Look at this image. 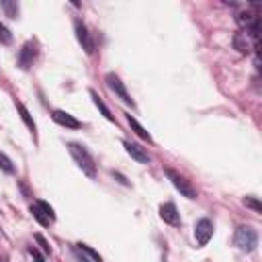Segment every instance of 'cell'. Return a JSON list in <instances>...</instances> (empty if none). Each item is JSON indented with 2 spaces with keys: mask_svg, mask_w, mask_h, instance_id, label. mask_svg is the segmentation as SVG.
I'll return each instance as SVG.
<instances>
[{
  "mask_svg": "<svg viewBox=\"0 0 262 262\" xmlns=\"http://www.w3.org/2000/svg\"><path fill=\"white\" fill-rule=\"evenodd\" d=\"M78 262H88V258H86V256H82V254H78Z\"/></svg>",
  "mask_w": 262,
  "mask_h": 262,
  "instance_id": "26",
  "label": "cell"
},
{
  "mask_svg": "<svg viewBox=\"0 0 262 262\" xmlns=\"http://www.w3.org/2000/svg\"><path fill=\"white\" fill-rule=\"evenodd\" d=\"M125 119H127V123H129V127L131 129H133L135 131V135L137 137H142L144 139V142H147V144H154V137L152 135H149V131H146L142 125H139L137 123V119L135 117H131V115H125Z\"/></svg>",
  "mask_w": 262,
  "mask_h": 262,
  "instance_id": "13",
  "label": "cell"
},
{
  "mask_svg": "<svg viewBox=\"0 0 262 262\" xmlns=\"http://www.w3.org/2000/svg\"><path fill=\"white\" fill-rule=\"evenodd\" d=\"M35 58H37V45L33 41H27L21 48V51H18V60H16L18 68H21V70H29L33 66V62H35Z\"/></svg>",
  "mask_w": 262,
  "mask_h": 262,
  "instance_id": "7",
  "label": "cell"
},
{
  "mask_svg": "<svg viewBox=\"0 0 262 262\" xmlns=\"http://www.w3.org/2000/svg\"><path fill=\"white\" fill-rule=\"evenodd\" d=\"M254 15H252V13H240L238 16H236V21L242 25V27H246V29H248V27L252 25V23H254Z\"/></svg>",
  "mask_w": 262,
  "mask_h": 262,
  "instance_id": "21",
  "label": "cell"
},
{
  "mask_svg": "<svg viewBox=\"0 0 262 262\" xmlns=\"http://www.w3.org/2000/svg\"><path fill=\"white\" fill-rule=\"evenodd\" d=\"M111 174H113V176H115V179H117V180H119L121 184H123V186H129V180H127V179H125V176H123V174H121V172L113 170V172H111Z\"/></svg>",
  "mask_w": 262,
  "mask_h": 262,
  "instance_id": "25",
  "label": "cell"
},
{
  "mask_svg": "<svg viewBox=\"0 0 262 262\" xmlns=\"http://www.w3.org/2000/svg\"><path fill=\"white\" fill-rule=\"evenodd\" d=\"M123 147H125V152H127L131 158H133L135 162H139V164H149V162H152V156H149V154H147V149H144L139 144L125 139V142H123Z\"/></svg>",
  "mask_w": 262,
  "mask_h": 262,
  "instance_id": "8",
  "label": "cell"
},
{
  "mask_svg": "<svg viewBox=\"0 0 262 262\" xmlns=\"http://www.w3.org/2000/svg\"><path fill=\"white\" fill-rule=\"evenodd\" d=\"M29 252H31V256H33V262H45V258L41 256V252L39 250H37V248H29Z\"/></svg>",
  "mask_w": 262,
  "mask_h": 262,
  "instance_id": "24",
  "label": "cell"
},
{
  "mask_svg": "<svg viewBox=\"0 0 262 262\" xmlns=\"http://www.w3.org/2000/svg\"><path fill=\"white\" fill-rule=\"evenodd\" d=\"M233 244H236L242 252H246V254H252V252L256 250L258 246V233L254 228L250 226H240L233 233Z\"/></svg>",
  "mask_w": 262,
  "mask_h": 262,
  "instance_id": "2",
  "label": "cell"
},
{
  "mask_svg": "<svg viewBox=\"0 0 262 262\" xmlns=\"http://www.w3.org/2000/svg\"><path fill=\"white\" fill-rule=\"evenodd\" d=\"M74 33H76V39H78V43L82 45V49L86 51V55L95 53V41H92V37H90V33H88V27L84 25L80 18H76V21H74Z\"/></svg>",
  "mask_w": 262,
  "mask_h": 262,
  "instance_id": "5",
  "label": "cell"
},
{
  "mask_svg": "<svg viewBox=\"0 0 262 262\" xmlns=\"http://www.w3.org/2000/svg\"><path fill=\"white\" fill-rule=\"evenodd\" d=\"M231 43H233V49H238V53H242V55H248V53L252 51L248 37H246V33H242V31L233 33V39H231Z\"/></svg>",
  "mask_w": 262,
  "mask_h": 262,
  "instance_id": "11",
  "label": "cell"
},
{
  "mask_svg": "<svg viewBox=\"0 0 262 262\" xmlns=\"http://www.w3.org/2000/svg\"><path fill=\"white\" fill-rule=\"evenodd\" d=\"M29 211H31V215H33V217H35L37 221L41 223V226H45V228H48L49 223H51L48 217H45V213L39 209V205H37V203H35V205H31V209H29Z\"/></svg>",
  "mask_w": 262,
  "mask_h": 262,
  "instance_id": "18",
  "label": "cell"
},
{
  "mask_svg": "<svg viewBox=\"0 0 262 262\" xmlns=\"http://www.w3.org/2000/svg\"><path fill=\"white\" fill-rule=\"evenodd\" d=\"M195 238H196V244H199V248L209 244V240L213 238V223H211V219L203 217V219L196 221V226H195Z\"/></svg>",
  "mask_w": 262,
  "mask_h": 262,
  "instance_id": "6",
  "label": "cell"
},
{
  "mask_svg": "<svg viewBox=\"0 0 262 262\" xmlns=\"http://www.w3.org/2000/svg\"><path fill=\"white\" fill-rule=\"evenodd\" d=\"M16 111L21 113V119H23V123L29 127V131L33 133V137L37 135V125H35V121H33V117H31V113H29V109H27L23 102H16Z\"/></svg>",
  "mask_w": 262,
  "mask_h": 262,
  "instance_id": "14",
  "label": "cell"
},
{
  "mask_svg": "<svg viewBox=\"0 0 262 262\" xmlns=\"http://www.w3.org/2000/svg\"><path fill=\"white\" fill-rule=\"evenodd\" d=\"M90 92V98H92V102H95V107L100 111V113H102V117H105L107 121H111V123H115V117L113 115H111V111H109V107L105 105V102H102V98L98 97V92L95 90V88H90L88 90Z\"/></svg>",
  "mask_w": 262,
  "mask_h": 262,
  "instance_id": "12",
  "label": "cell"
},
{
  "mask_svg": "<svg viewBox=\"0 0 262 262\" xmlns=\"http://www.w3.org/2000/svg\"><path fill=\"white\" fill-rule=\"evenodd\" d=\"M160 219L168 223V226H180V213L172 201L160 205Z\"/></svg>",
  "mask_w": 262,
  "mask_h": 262,
  "instance_id": "9",
  "label": "cell"
},
{
  "mask_svg": "<svg viewBox=\"0 0 262 262\" xmlns=\"http://www.w3.org/2000/svg\"><path fill=\"white\" fill-rule=\"evenodd\" d=\"M37 205H39V209L45 213V217H48V219L53 223V221H55V211H53L51 205H49L48 201H37Z\"/></svg>",
  "mask_w": 262,
  "mask_h": 262,
  "instance_id": "20",
  "label": "cell"
},
{
  "mask_svg": "<svg viewBox=\"0 0 262 262\" xmlns=\"http://www.w3.org/2000/svg\"><path fill=\"white\" fill-rule=\"evenodd\" d=\"M76 250H78V252H84V254L90 256L95 262H105V260H102V256L98 254V252H97L95 248H90L88 244H82V242H80V244H76Z\"/></svg>",
  "mask_w": 262,
  "mask_h": 262,
  "instance_id": "16",
  "label": "cell"
},
{
  "mask_svg": "<svg viewBox=\"0 0 262 262\" xmlns=\"http://www.w3.org/2000/svg\"><path fill=\"white\" fill-rule=\"evenodd\" d=\"M0 170L6 172V174H15V164L4 152H0Z\"/></svg>",
  "mask_w": 262,
  "mask_h": 262,
  "instance_id": "17",
  "label": "cell"
},
{
  "mask_svg": "<svg viewBox=\"0 0 262 262\" xmlns=\"http://www.w3.org/2000/svg\"><path fill=\"white\" fill-rule=\"evenodd\" d=\"M0 8L6 13V16H11V18L18 16V4L16 2H11V0H0Z\"/></svg>",
  "mask_w": 262,
  "mask_h": 262,
  "instance_id": "15",
  "label": "cell"
},
{
  "mask_svg": "<svg viewBox=\"0 0 262 262\" xmlns=\"http://www.w3.org/2000/svg\"><path fill=\"white\" fill-rule=\"evenodd\" d=\"M0 43L2 45H11L13 43V33L8 31L2 23H0Z\"/></svg>",
  "mask_w": 262,
  "mask_h": 262,
  "instance_id": "22",
  "label": "cell"
},
{
  "mask_svg": "<svg viewBox=\"0 0 262 262\" xmlns=\"http://www.w3.org/2000/svg\"><path fill=\"white\" fill-rule=\"evenodd\" d=\"M68 152L88 179H97V162H95V158H92V154L88 152L86 146H82L78 142H68Z\"/></svg>",
  "mask_w": 262,
  "mask_h": 262,
  "instance_id": "1",
  "label": "cell"
},
{
  "mask_svg": "<svg viewBox=\"0 0 262 262\" xmlns=\"http://www.w3.org/2000/svg\"><path fill=\"white\" fill-rule=\"evenodd\" d=\"M246 205L248 209H252L254 213H262V205H260V201L256 199V196H244V201H242Z\"/></svg>",
  "mask_w": 262,
  "mask_h": 262,
  "instance_id": "19",
  "label": "cell"
},
{
  "mask_svg": "<svg viewBox=\"0 0 262 262\" xmlns=\"http://www.w3.org/2000/svg\"><path fill=\"white\" fill-rule=\"evenodd\" d=\"M166 176H168V180L172 182V186L176 191H179L182 196H186V199H191V201H195L196 199V191H195V186L184 179V176L180 174V172H176V170H172V168H166Z\"/></svg>",
  "mask_w": 262,
  "mask_h": 262,
  "instance_id": "3",
  "label": "cell"
},
{
  "mask_svg": "<svg viewBox=\"0 0 262 262\" xmlns=\"http://www.w3.org/2000/svg\"><path fill=\"white\" fill-rule=\"evenodd\" d=\"M105 82H107V86H109L111 90H113V92H115V95H117L121 100L125 102V105H129L131 109H135V102H133V98H131V95L127 92V88H125V82L121 80L115 72H109L107 76H105Z\"/></svg>",
  "mask_w": 262,
  "mask_h": 262,
  "instance_id": "4",
  "label": "cell"
},
{
  "mask_svg": "<svg viewBox=\"0 0 262 262\" xmlns=\"http://www.w3.org/2000/svg\"><path fill=\"white\" fill-rule=\"evenodd\" d=\"M51 119H53L58 125L66 127V129H80V127H82V121H78L74 115L66 113V111H60V109H55V111H53V113H51Z\"/></svg>",
  "mask_w": 262,
  "mask_h": 262,
  "instance_id": "10",
  "label": "cell"
},
{
  "mask_svg": "<svg viewBox=\"0 0 262 262\" xmlns=\"http://www.w3.org/2000/svg\"><path fill=\"white\" fill-rule=\"evenodd\" d=\"M35 242H37V244H39V248L45 252V254H51V246H49V242L48 240H45L43 236H41V233H35Z\"/></svg>",
  "mask_w": 262,
  "mask_h": 262,
  "instance_id": "23",
  "label": "cell"
}]
</instances>
